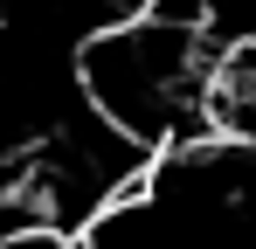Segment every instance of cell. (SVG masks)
Wrapping results in <instances>:
<instances>
[{
	"label": "cell",
	"mask_w": 256,
	"mask_h": 249,
	"mask_svg": "<svg viewBox=\"0 0 256 249\" xmlns=\"http://www.w3.org/2000/svg\"><path fill=\"white\" fill-rule=\"evenodd\" d=\"M222 70H228V56L201 28H180V21H160V14L111 21L76 48L84 111L104 118L125 146H138L152 166L214 146Z\"/></svg>",
	"instance_id": "obj_1"
}]
</instances>
